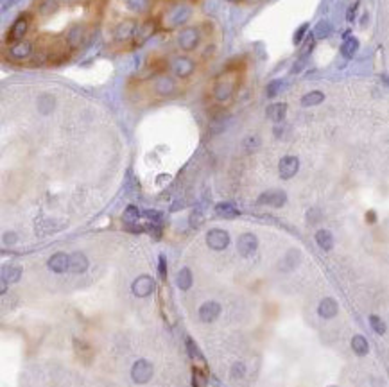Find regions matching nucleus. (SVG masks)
Segmentation results:
<instances>
[{"mask_svg": "<svg viewBox=\"0 0 389 387\" xmlns=\"http://www.w3.org/2000/svg\"><path fill=\"white\" fill-rule=\"evenodd\" d=\"M192 16V9L188 5H176L169 11V14L165 16V23H169V27H178L183 25L190 20Z\"/></svg>", "mask_w": 389, "mask_h": 387, "instance_id": "20e7f679", "label": "nucleus"}, {"mask_svg": "<svg viewBox=\"0 0 389 387\" xmlns=\"http://www.w3.org/2000/svg\"><path fill=\"white\" fill-rule=\"evenodd\" d=\"M206 244L215 251L226 250L230 244L228 232H224V230H210V232L206 233Z\"/></svg>", "mask_w": 389, "mask_h": 387, "instance_id": "39448f33", "label": "nucleus"}, {"mask_svg": "<svg viewBox=\"0 0 389 387\" xmlns=\"http://www.w3.org/2000/svg\"><path fill=\"white\" fill-rule=\"evenodd\" d=\"M230 2H239V0H230Z\"/></svg>", "mask_w": 389, "mask_h": 387, "instance_id": "3c124183", "label": "nucleus"}, {"mask_svg": "<svg viewBox=\"0 0 389 387\" xmlns=\"http://www.w3.org/2000/svg\"><path fill=\"white\" fill-rule=\"evenodd\" d=\"M187 348H188V353H190V357H194V359H199L201 361L203 357H201V353H199V350H197V346L194 344V341L192 339H187Z\"/></svg>", "mask_w": 389, "mask_h": 387, "instance_id": "79ce46f5", "label": "nucleus"}, {"mask_svg": "<svg viewBox=\"0 0 389 387\" xmlns=\"http://www.w3.org/2000/svg\"><path fill=\"white\" fill-rule=\"evenodd\" d=\"M134 31H136V23L133 20H124V22H121L115 27L113 36H115L117 41H126L130 40L131 36H134Z\"/></svg>", "mask_w": 389, "mask_h": 387, "instance_id": "2eb2a0df", "label": "nucleus"}, {"mask_svg": "<svg viewBox=\"0 0 389 387\" xmlns=\"http://www.w3.org/2000/svg\"><path fill=\"white\" fill-rule=\"evenodd\" d=\"M27 31H29V16L27 14H23V16H18L16 20H14L13 27H11V31H9L7 34V40L9 41H22L23 40V36L27 34Z\"/></svg>", "mask_w": 389, "mask_h": 387, "instance_id": "9b49d317", "label": "nucleus"}, {"mask_svg": "<svg viewBox=\"0 0 389 387\" xmlns=\"http://www.w3.org/2000/svg\"><path fill=\"white\" fill-rule=\"evenodd\" d=\"M54 106H56V99H54V95L43 94L38 97V112H40L41 115H49V113L54 110Z\"/></svg>", "mask_w": 389, "mask_h": 387, "instance_id": "b1692460", "label": "nucleus"}, {"mask_svg": "<svg viewBox=\"0 0 389 387\" xmlns=\"http://www.w3.org/2000/svg\"><path fill=\"white\" fill-rule=\"evenodd\" d=\"M300 258H301V253L298 250L287 251V255L280 260V263H278L280 271L289 272V271H292V269H296V265L300 263Z\"/></svg>", "mask_w": 389, "mask_h": 387, "instance_id": "a211bd4d", "label": "nucleus"}, {"mask_svg": "<svg viewBox=\"0 0 389 387\" xmlns=\"http://www.w3.org/2000/svg\"><path fill=\"white\" fill-rule=\"evenodd\" d=\"M355 11H357V4H354L352 7L348 9V13H346V20L348 22H354V18H355Z\"/></svg>", "mask_w": 389, "mask_h": 387, "instance_id": "de8ad7c7", "label": "nucleus"}, {"mask_svg": "<svg viewBox=\"0 0 389 387\" xmlns=\"http://www.w3.org/2000/svg\"><path fill=\"white\" fill-rule=\"evenodd\" d=\"M140 210L136 208V206H128L126 208V212H124V221L128 224H133V223H136L138 221V217H140Z\"/></svg>", "mask_w": 389, "mask_h": 387, "instance_id": "f704fd0d", "label": "nucleus"}, {"mask_svg": "<svg viewBox=\"0 0 389 387\" xmlns=\"http://www.w3.org/2000/svg\"><path fill=\"white\" fill-rule=\"evenodd\" d=\"M339 312V305L334 298H325L318 307V314L323 317V319H332V317L337 316Z\"/></svg>", "mask_w": 389, "mask_h": 387, "instance_id": "f3484780", "label": "nucleus"}, {"mask_svg": "<svg viewBox=\"0 0 389 387\" xmlns=\"http://www.w3.org/2000/svg\"><path fill=\"white\" fill-rule=\"evenodd\" d=\"M126 5L133 13H145L151 5V0H124Z\"/></svg>", "mask_w": 389, "mask_h": 387, "instance_id": "7c9ffc66", "label": "nucleus"}, {"mask_svg": "<svg viewBox=\"0 0 389 387\" xmlns=\"http://www.w3.org/2000/svg\"><path fill=\"white\" fill-rule=\"evenodd\" d=\"M215 214L224 219H235L239 215V210L232 203H219V205L215 206Z\"/></svg>", "mask_w": 389, "mask_h": 387, "instance_id": "bb28decb", "label": "nucleus"}, {"mask_svg": "<svg viewBox=\"0 0 389 387\" xmlns=\"http://www.w3.org/2000/svg\"><path fill=\"white\" fill-rule=\"evenodd\" d=\"M316 242H318V246L321 250L330 251L334 248V235L328 230H318L316 232Z\"/></svg>", "mask_w": 389, "mask_h": 387, "instance_id": "5701e85b", "label": "nucleus"}, {"mask_svg": "<svg viewBox=\"0 0 389 387\" xmlns=\"http://www.w3.org/2000/svg\"><path fill=\"white\" fill-rule=\"evenodd\" d=\"M298 169H300V160L296 156H283L280 163H278V172H280L282 179L294 178Z\"/></svg>", "mask_w": 389, "mask_h": 387, "instance_id": "423d86ee", "label": "nucleus"}, {"mask_svg": "<svg viewBox=\"0 0 389 387\" xmlns=\"http://www.w3.org/2000/svg\"><path fill=\"white\" fill-rule=\"evenodd\" d=\"M176 285H178L181 290L190 289V285H192V272H190V269L183 267V269L178 272V276H176Z\"/></svg>", "mask_w": 389, "mask_h": 387, "instance_id": "c756f323", "label": "nucleus"}, {"mask_svg": "<svg viewBox=\"0 0 389 387\" xmlns=\"http://www.w3.org/2000/svg\"><path fill=\"white\" fill-rule=\"evenodd\" d=\"M265 113H267V119H271L273 122H282L287 115V104L274 103V104H271V106H267Z\"/></svg>", "mask_w": 389, "mask_h": 387, "instance_id": "412c9836", "label": "nucleus"}, {"mask_svg": "<svg viewBox=\"0 0 389 387\" xmlns=\"http://www.w3.org/2000/svg\"><path fill=\"white\" fill-rule=\"evenodd\" d=\"M58 2L59 0H40V4H38V11H40V14L47 16V14H50L52 11H56Z\"/></svg>", "mask_w": 389, "mask_h": 387, "instance_id": "473e14b6", "label": "nucleus"}, {"mask_svg": "<svg viewBox=\"0 0 389 387\" xmlns=\"http://www.w3.org/2000/svg\"><path fill=\"white\" fill-rule=\"evenodd\" d=\"M203 223H205V217H203V214L199 212V210H194L192 214H190V217H188V224H190L192 228H199Z\"/></svg>", "mask_w": 389, "mask_h": 387, "instance_id": "4c0bfd02", "label": "nucleus"}, {"mask_svg": "<svg viewBox=\"0 0 389 387\" xmlns=\"http://www.w3.org/2000/svg\"><path fill=\"white\" fill-rule=\"evenodd\" d=\"M215 54V45H208L205 50H203V59H208V58H212Z\"/></svg>", "mask_w": 389, "mask_h": 387, "instance_id": "49530a36", "label": "nucleus"}, {"mask_svg": "<svg viewBox=\"0 0 389 387\" xmlns=\"http://www.w3.org/2000/svg\"><path fill=\"white\" fill-rule=\"evenodd\" d=\"M219 314H221V305L217 301H206L199 308V319L203 323H212V321H215L219 317Z\"/></svg>", "mask_w": 389, "mask_h": 387, "instance_id": "4468645a", "label": "nucleus"}, {"mask_svg": "<svg viewBox=\"0 0 389 387\" xmlns=\"http://www.w3.org/2000/svg\"><path fill=\"white\" fill-rule=\"evenodd\" d=\"M285 201H287L285 192L267 190L259 197L257 203H259V205H264V206H273V208H282V206L285 205Z\"/></svg>", "mask_w": 389, "mask_h": 387, "instance_id": "0eeeda50", "label": "nucleus"}, {"mask_svg": "<svg viewBox=\"0 0 389 387\" xmlns=\"http://www.w3.org/2000/svg\"><path fill=\"white\" fill-rule=\"evenodd\" d=\"M244 145H246V149L248 151H251V149H257V147L260 145V140H259V136H250L244 142Z\"/></svg>", "mask_w": 389, "mask_h": 387, "instance_id": "37998d69", "label": "nucleus"}, {"mask_svg": "<svg viewBox=\"0 0 389 387\" xmlns=\"http://www.w3.org/2000/svg\"><path fill=\"white\" fill-rule=\"evenodd\" d=\"M143 215L149 219V221H156V223H160V219L161 215L158 214V212H152V210H147V212H143Z\"/></svg>", "mask_w": 389, "mask_h": 387, "instance_id": "a18cd8bd", "label": "nucleus"}, {"mask_svg": "<svg viewBox=\"0 0 389 387\" xmlns=\"http://www.w3.org/2000/svg\"><path fill=\"white\" fill-rule=\"evenodd\" d=\"M199 40H201V34H199V29H196V27H185L178 34L179 49L185 50V52L196 50L197 45H199Z\"/></svg>", "mask_w": 389, "mask_h": 387, "instance_id": "f03ea898", "label": "nucleus"}, {"mask_svg": "<svg viewBox=\"0 0 389 387\" xmlns=\"http://www.w3.org/2000/svg\"><path fill=\"white\" fill-rule=\"evenodd\" d=\"M152 373H154V368L149 361L145 359H140L133 364L131 368V379L136 384H147L152 379Z\"/></svg>", "mask_w": 389, "mask_h": 387, "instance_id": "7ed1b4c3", "label": "nucleus"}, {"mask_svg": "<svg viewBox=\"0 0 389 387\" xmlns=\"http://www.w3.org/2000/svg\"><path fill=\"white\" fill-rule=\"evenodd\" d=\"M321 221V212L318 208H310L307 212V223L309 224H318Z\"/></svg>", "mask_w": 389, "mask_h": 387, "instance_id": "ea45409f", "label": "nucleus"}, {"mask_svg": "<svg viewBox=\"0 0 389 387\" xmlns=\"http://www.w3.org/2000/svg\"><path fill=\"white\" fill-rule=\"evenodd\" d=\"M154 92L156 95L160 97H170V95L176 92V83L174 79H170V77H158L156 83H154Z\"/></svg>", "mask_w": 389, "mask_h": 387, "instance_id": "dca6fc26", "label": "nucleus"}, {"mask_svg": "<svg viewBox=\"0 0 389 387\" xmlns=\"http://www.w3.org/2000/svg\"><path fill=\"white\" fill-rule=\"evenodd\" d=\"M88 269V258L83 253H74L70 255V260H68V271L72 272H85Z\"/></svg>", "mask_w": 389, "mask_h": 387, "instance_id": "6ab92c4d", "label": "nucleus"}, {"mask_svg": "<svg viewBox=\"0 0 389 387\" xmlns=\"http://www.w3.org/2000/svg\"><path fill=\"white\" fill-rule=\"evenodd\" d=\"M131 289H133L134 296H138V298H145V296H149V294L152 292V289H154V280H152L151 276L142 274L133 281Z\"/></svg>", "mask_w": 389, "mask_h": 387, "instance_id": "f8f14e48", "label": "nucleus"}, {"mask_svg": "<svg viewBox=\"0 0 389 387\" xmlns=\"http://www.w3.org/2000/svg\"><path fill=\"white\" fill-rule=\"evenodd\" d=\"M192 384L194 387H206V379H205V375L201 373V371H194V379H192Z\"/></svg>", "mask_w": 389, "mask_h": 387, "instance_id": "a19ab883", "label": "nucleus"}, {"mask_svg": "<svg viewBox=\"0 0 389 387\" xmlns=\"http://www.w3.org/2000/svg\"><path fill=\"white\" fill-rule=\"evenodd\" d=\"M239 85V76L235 70H226L219 79L215 81V86H214V97L215 101H228L230 97L233 95L235 88Z\"/></svg>", "mask_w": 389, "mask_h": 387, "instance_id": "f257e3e1", "label": "nucleus"}, {"mask_svg": "<svg viewBox=\"0 0 389 387\" xmlns=\"http://www.w3.org/2000/svg\"><path fill=\"white\" fill-rule=\"evenodd\" d=\"M158 269H160V276L165 280L167 278V260L163 257H160V265H158Z\"/></svg>", "mask_w": 389, "mask_h": 387, "instance_id": "c03bdc74", "label": "nucleus"}, {"mask_svg": "<svg viewBox=\"0 0 389 387\" xmlns=\"http://www.w3.org/2000/svg\"><path fill=\"white\" fill-rule=\"evenodd\" d=\"M352 350H354L355 355L364 357L370 352V344H368V341L363 335H354V339H352Z\"/></svg>", "mask_w": 389, "mask_h": 387, "instance_id": "a878e982", "label": "nucleus"}, {"mask_svg": "<svg viewBox=\"0 0 389 387\" xmlns=\"http://www.w3.org/2000/svg\"><path fill=\"white\" fill-rule=\"evenodd\" d=\"M85 40V27L83 25H74L67 34V43L70 49H77L81 41Z\"/></svg>", "mask_w": 389, "mask_h": 387, "instance_id": "4be33fe9", "label": "nucleus"}, {"mask_svg": "<svg viewBox=\"0 0 389 387\" xmlns=\"http://www.w3.org/2000/svg\"><path fill=\"white\" fill-rule=\"evenodd\" d=\"M230 375H232V379H235V380L242 379V377L246 375V366H244V362H235V364L232 366Z\"/></svg>", "mask_w": 389, "mask_h": 387, "instance_id": "c9c22d12", "label": "nucleus"}, {"mask_svg": "<svg viewBox=\"0 0 389 387\" xmlns=\"http://www.w3.org/2000/svg\"><path fill=\"white\" fill-rule=\"evenodd\" d=\"M375 212H368V215H366V221L368 223H375Z\"/></svg>", "mask_w": 389, "mask_h": 387, "instance_id": "8fccbe9b", "label": "nucleus"}, {"mask_svg": "<svg viewBox=\"0 0 389 387\" xmlns=\"http://www.w3.org/2000/svg\"><path fill=\"white\" fill-rule=\"evenodd\" d=\"M357 50H359V40H357V38H354V36H352V38H348L345 43L341 45V54H343L346 59L354 58L355 54H357Z\"/></svg>", "mask_w": 389, "mask_h": 387, "instance_id": "c85d7f7f", "label": "nucleus"}, {"mask_svg": "<svg viewBox=\"0 0 389 387\" xmlns=\"http://www.w3.org/2000/svg\"><path fill=\"white\" fill-rule=\"evenodd\" d=\"M172 70H174V74L178 77L185 79V77L192 76V72L196 70V63H194V59L188 58V56H179L172 63Z\"/></svg>", "mask_w": 389, "mask_h": 387, "instance_id": "9d476101", "label": "nucleus"}, {"mask_svg": "<svg viewBox=\"0 0 389 387\" xmlns=\"http://www.w3.org/2000/svg\"><path fill=\"white\" fill-rule=\"evenodd\" d=\"M154 32H156V22H154V20L143 22L142 25H138L136 27V31H134V43L136 45L145 43Z\"/></svg>", "mask_w": 389, "mask_h": 387, "instance_id": "ddd939ff", "label": "nucleus"}, {"mask_svg": "<svg viewBox=\"0 0 389 387\" xmlns=\"http://www.w3.org/2000/svg\"><path fill=\"white\" fill-rule=\"evenodd\" d=\"M282 85H283V83H282V81H280V79L271 81V83H269V85H267V90H265V92H267V97H271V99L276 97L278 92L282 90Z\"/></svg>", "mask_w": 389, "mask_h": 387, "instance_id": "e433bc0d", "label": "nucleus"}, {"mask_svg": "<svg viewBox=\"0 0 389 387\" xmlns=\"http://www.w3.org/2000/svg\"><path fill=\"white\" fill-rule=\"evenodd\" d=\"M68 260L70 257H67L65 253H56L49 258V269L54 272H65L68 269Z\"/></svg>", "mask_w": 389, "mask_h": 387, "instance_id": "aec40b11", "label": "nucleus"}, {"mask_svg": "<svg viewBox=\"0 0 389 387\" xmlns=\"http://www.w3.org/2000/svg\"><path fill=\"white\" fill-rule=\"evenodd\" d=\"M330 34H332V23L328 22V20H321V22L316 25V32H314V36L319 38V40H325V38H328Z\"/></svg>", "mask_w": 389, "mask_h": 387, "instance_id": "2f4dec72", "label": "nucleus"}, {"mask_svg": "<svg viewBox=\"0 0 389 387\" xmlns=\"http://www.w3.org/2000/svg\"><path fill=\"white\" fill-rule=\"evenodd\" d=\"M307 31H309V23H303V25L298 29V31L294 32V38H292V41H294V45H300L301 41H303L305 34H307Z\"/></svg>", "mask_w": 389, "mask_h": 387, "instance_id": "58836bf2", "label": "nucleus"}, {"mask_svg": "<svg viewBox=\"0 0 389 387\" xmlns=\"http://www.w3.org/2000/svg\"><path fill=\"white\" fill-rule=\"evenodd\" d=\"M4 242L5 244H14V242H16V235H14V233H5Z\"/></svg>", "mask_w": 389, "mask_h": 387, "instance_id": "09e8293b", "label": "nucleus"}, {"mask_svg": "<svg viewBox=\"0 0 389 387\" xmlns=\"http://www.w3.org/2000/svg\"><path fill=\"white\" fill-rule=\"evenodd\" d=\"M257 248H259V239H257L253 233H242L237 241V250L242 257H251L255 253Z\"/></svg>", "mask_w": 389, "mask_h": 387, "instance_id": "6e6552de", "label": "nucleus"}, {"mask_svg": "<svg viewBox=\"0 0 389 387\" xmlns=\"http://www.w3.org/2000/svg\"><path fill=\"white\" fill-rule=\"evenodd\" d=\"M370 326L373 328V332H377L379 335H384L386 334V323L381 319L379 316H370Z\"/></svg>", "mask_w": 389, "mask_h": 387, "instance_id": "72a5a7b5", "label": "nucleus"}, {"mask_svg": "<svg viewBox=\"0 0 389 387\" xmlns=\"http://www.w3.org/2000/svg\"><path fill=\"white\" fill-rule=\"evenodd\" d=\"M9 58L13 59V61H25V59L31 58V54H32V43L31 41H27V40H22V41H18V43H14L11 49H9Z\"/></svg>", "mask_w": 389, "mask_h": 387, "instance_id": "1a4fd4ad", "label": "nucleus"}, {"mask_svg": "<svg viewBox=\"0 0 389 387\" xmlns=\"http://www.w3.org/2000/svg\"><path fill=\"white\" fill-rule=\"evenodd\" d=\"M323 101H325V94L319 92V90H314V92H309V94H305L301 97V106L310 108V106H316V104H321Z\"/></svg>", "mask_w": 389, "mask_h": 387, "instance_id": "393cba45", "label": "nucleus"}, {"mask_svg": "<svg viewBox=\"0 0 389 387\" xmlns=\"http://www.w3.org/2000/svg\"><path fill=\"white\" fill-rule=\"evenodd\" d=\"M330 387H336V386H330Z\"/></svg>", "mask_w": 389, "mask_h": 387, "instance_id": "603ef678", "label": "nucleus"}, {"mask_svg": "<svg viewBox=\"0 0 389 387\" xmlns=\"http://www.w3.org/2000/svg\"><path fill=\"white\" fill-rule=\"evenodd\" d=\"M20 274L22 271L18 267H4L2 269V290H5V283H13V281L20 280Z\"/></svg>", "mask_w": 389, "mask_h": 387, "instance_id": "cd10ccee", "label": "nucleus"}]
</instances>
